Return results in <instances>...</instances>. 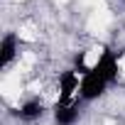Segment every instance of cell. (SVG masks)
<instances>
[{
  "label": "cell",
  "mask_w": 125,
  "mask_h": 125,
  "mask_svg": "<svg viewBox=\"0 0 125 125\" xmlns=\"http://www.w3.org/2000/svg\"><path fill=\"white\" fill-rule=\"evenodd\" d=\"M110 81L93 66H88L83 74H81V88H79V101L81 103H93L98 101L101 96H105Z\"/></svg>",
  "instance_id": "cell-1"
},
{
  "label": "cell",
  "mask_w": 125,
  "mask_h": 125,
  "mask_svg": "<svg viewBox=\"0 0 125 125\" xmlns=\"http://www.w3.org/2000/svg\"><path fill=\"white\" fill-rule=\"evenodd\" d=\"M79 88H81V71L66 69L59 74V101L56 103H74L79 101Z\"/></svg>",
  "instance_id": "cell-2"
},
{
  "label": "cell",
  "mask_w": 125,
  "mask_h": 125,
  "mask_svg": "<svg viewBox=\"0 0 125 125\" xmlns=\"http://www.w3.org/2000/svg\"><path fill=\"white\" fill-rule=\"evenodd\" d=\"M93 69H98L108 81H110V86L118 81V76H120V59H118V54L113 52V49H101V54L96 56V61L91 64Z\"/></svg>",
  "instance_id": "cell-3"
},
{
  "label": "cell",
  "mask_w": 125,
  "mask_h": 125,
  "mask_svg": "<svg viewBox=\"0 0 125 125\" xmlns=\"http://www.w3.org/2000/svg\"><path fill=\"white\" fill-rule=\"evenodd\" d=\"M52 118L56 125H76L81 118V101L74 103H56L52 110Z\"/></svg>",
  "instance_id": "cell-4"
},
{
  "label": "cell",
  "mask_w": 125,
  "mask_h": 125,
  "mask_svg": "<svg viewBox=\"0 0 125 125\" xmlns=\"http://www.w3.org/2000/svg\"><path fill=\"white\" fill-rule=\"evenodd\" d=\"M17 52H20V37L15 32H8L3 37V42H0V66L8 69L17 59Z\"/></svg>",
  "instance_id": "cell-5"
},
{
  "label": "cell",
  "mask_w": 125,
  "mask_h": 125,
  "mask_svg": "<svg viewBox=\"0 0 125 125\" xmlns=\"http://www.w3.org/2000/svg\"><path fill=\"white\" fill-rule=\"evenodd\" d=\"M44 110H47L44 101H39V98H27V101L17 108V118L25 120V123H34V120H39V118L44 115Z\"/></svg>",
  "instance_id": "cell-6"
}]
</instances>
